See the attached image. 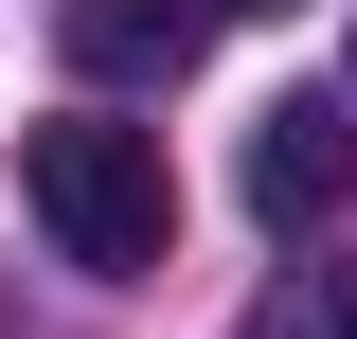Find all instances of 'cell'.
<instances>
[{
	"mask_svg": "<svg viewBox=\"0 0 357 339\" xmlns=\"http://www.w3.org/2000/svg\"><path fill=\"white\" fill-rule=\"evenodd\" d=\"M250 339H357V286L340 268H286V286L250 303Z\"/></svg>",
	"mask_w": 357,
	"mask_h": 339,
	"instance_id": "277c9868",
	"label": "cell"
},
{
	"mask_svg": "<svg viewBox=\"0 0 357 339\" xmlns=\"http://www.w3.org/2000/svg\"><path fill=\"white\" fill-rule=\"evenodd\" d=\"M357 197V126H340V107H304V89H286V107H268V126H250V214H268V232H321V214H340Z\"/></svg>",
	"mask_w": 357,
	"mask_h": 339,
	"instance_id": "3957f363",
	"label": "cell"
},
{
	"mask_svg": "<svg viewBox=\"0 0 357 339\" xmlns=\"http://www.w3.org/2000/svg\"><path fill=\"white\" fill-rule=\"evenodd\" d=\"M215 18L232 0H54V36H72L89 89H178L197 54H215Z\"/></svg>",
	"mask_w": 357,
	"mask_h": 339,
	"instance_id": "7a4b0ae2",
	"label": "cell"
},
{
	"mask_svg": "<svg viewBox=\"0 0 357 339\" xmlns=\"http://www.w3.org/2000/svg\"><path fill=\"white\" fill-rule=\"evenodd\" d=\"M18 214H36L54 250L89 286H143L178 250V179H161V126H36L18 143Z\"/></svg>",
	"mask_w": 357,
	"mask_h": 339,
	"instance_id": "6da1fadb",
	"label": "cell"
}]
</instances>
